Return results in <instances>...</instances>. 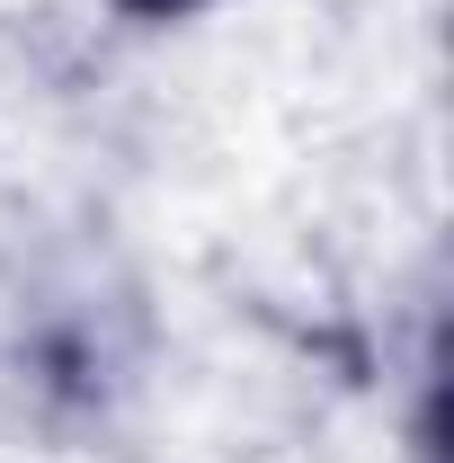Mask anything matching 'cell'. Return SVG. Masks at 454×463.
<instances>
[{
    "label": "cell",
    "instance_id": "6da1fadb",
    "mask_svg": "<svg viewBox=\"0 0 454 463\" xmlns=\"http://www.w3.org/2000/svg\"><path fill=\"white\" fill-rule=\"evenodd\" d=\"M134 18H178V9H196V0H125Z\"/></svg>",
    "mask_w": 454,
    "mask_h": 463
}]
</instances>
